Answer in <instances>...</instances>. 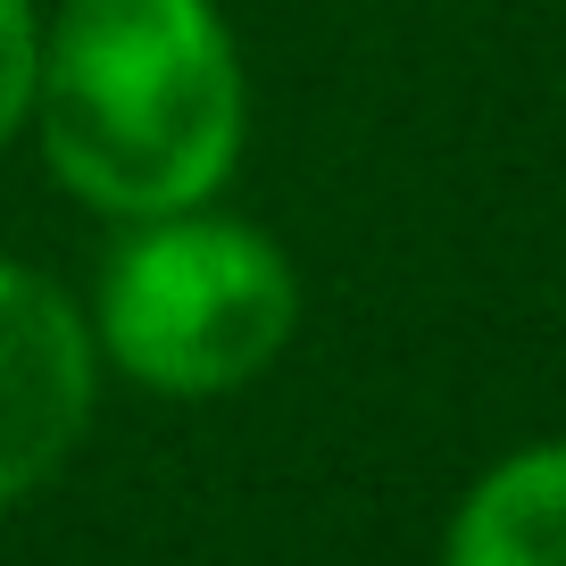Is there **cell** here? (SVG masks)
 <instances>
[{
    "label": "cell",
    "mask_w": 566,
    "mask_h": 566,
    "mask_svg": "<svg viewBox=\"0 0 566 566\" xmlns=\"http://www.w3.org/2000/svg\"><path fill=\"white\" fill-rule=\"evenodd\" d=\"M101 408L84 301L25 259H0V509L34 500L75 459Z\"/></svg>",
    "instance_id": "3"
},
{
    "label": "cell",
    "mask_w": 566,
    "mask_h": 566,
    "mask_svg": "<svg viewBox=\"0 0 566 566\" xmlns=\"http://www.w3.org/2000/svg\"><path fill=\"white\" fill-rule=\"evenodd\" d=\"M25 125L51 184L108 226L209 209L250 142L242 42L217 0H59Z\"/></svg>",
    "instance_id": "1"
},
{
    "label": "cell",
    "mask_w": 566,
    "mask_h": 566,
    "mask_svg": "<svg viewBox=\"0 0 566 566\" xmlns=\"http://www.w3.org/2000/svg\"><path fill=\"white\" fill-rule=\"evenodd\" d=\"M433 566H566V442H525L459 492Z\"/></svg>",
    "instance_id": "4"
},
{
    "label": "cell",
    "mask_w": 566,
    "mask_h": 566,
    "mask_svg": "<svg viewBox=\"0 0 566 566\" xmlns=\"http://www.w3.org/2000/svg\"><path fill=\"white\" fill-rule=\"evenodd\" d=\"M301 266L250 217L176 209L117 226L92 275V350L150 400H226L250 391L301 334Z\"/></svg>",
    "instance_id": "2"
},
{
    "label": "cell",
    "mask_w": 566,
    "mask_h": 566,
    "mask_svg": "<svg viewBox=\"0 0 566 566\" xmlns=\"http://www.w3.org/2000/svg\"><path fill=\"white\" fill-rule=\"evenodd\" d=\"M34 67H42V0H0V150L34 117Z\"/></svg>",
    "instance_id": "5"
}]
</instances>
